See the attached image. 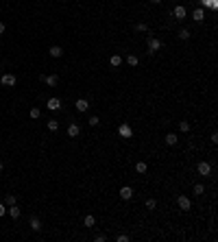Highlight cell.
Returning <instances> with one entry per match:
<instances>
[{
	"mask_svg": "<svg viewBox=\"0 0 218 242\" xmlns=\"http://www.w3.org/2000/svg\"><path fill=\"white\" fill-rule=\"evenodd\" d=\"M159 48H161V42L155 39V37H149V50H151V53H157Z\"/></svg>",
	"mask_w": 218,
	"mask_h": 242,
	"instance_id": "1",
	"label": "cell"
},
{
	"mask_svg": "<svg viewBox=\"0 0 218 242\" xmlns=\"http://www.w3.org/2000/svg\"><path fill=\"white\" fill-rule=\"evenodd\" d=\"M199 173H201L203 177H207V175L212 173V166H209V164H205V161H201V164H199Z\"/></svg>",
	"mask_w": 218,
	"mask_h": 242,
	"instance_id": "2",
	"label": "cell"
},
{
	"mask_svg": "<svg viewBox=\"0 0 218 242\" xmlns=\"http://www.w3.org/2000/svg\"><path fill=\"white\" fill-rule=\"evenodd\" d=\"M42 81H44V83H48L50 87H55L59 79H57V74H48V77H42Z\"/></svg>",
	"mask_w": 218,
	"mask_h": 242,
	"instance_id": "3",
	"label": "cell"
},
{
	"mask_svg": "<svg viewBox=\"0 0 218 242\" xmlns=\"http://www.w3.org/2000/svg\"><path fill=\"white\" fill-rule=\"evenodd\" d=\"M2 85L13 87V85H15V77H13V74H5V77H2Z\"/></svg>",
	"mask_w": 218,
	"mask_h": 242,
	"instance_id": "4",
	"label": "cell"
},
{
	"mask_svg": "<svg viewBox=\"0 0 218 242\" xmlns=\"http://www.w3.org/2000/svg\"><path fill=\"white\" fill-rule=\"evenodd\" d=\"M74 105H77V109H79V111H87V109H89V103H87L85 98H79Z\"/></svg>",
	"mask_w": 218,
	"mask_h": 242,
	"instance_id": "5",
	"label": "cell"
},
{
	"mask_svg": "<svg viewBox=\"0 0 218 242\" xmlns=\"http://www.w3.org/2000/svg\"><path fill=\"white\" fill-rule=\"evenodd\" d=\"M177 203H179V207H181V209H185V212L190 209V199H188V196H179V199H177Z\"/></svg>",
	"mask_w": 218,
	"mask_h": 242,
	"instance_id": "6",
	"label": "cell"
},
{
	"mask_svg": "<svg viewBox=\"0 0 218 242\" xmlns=\"http://www.w3.org/2000/svg\"><path fill=\"white\" fill-rule=\"evenodd\" d=\"M59 107H61V101H59V98H48V109L57 111Z\"/></svg>",
	"mask_w": 218,
	"mask_h": 242,
	"instance_id": "7",
	"label": "cell"
},
{
	"mask_svg": "<svg viewBox=\"0 0 218 242\" xmlns=\"http://www.w3.org/2000/svg\"><path fill=\"white\" fill-rule=\"evenodd\" d=\"M7 212H9V216H11V218H18V216H20V207L13 203V205H9L7 207Z\"/></svg>",
	"mask_w": 218,
	"mask_h": 242,
	"instance_id": "8",
	"label": "cell"
},
{
	"mask_svg": "<svg viewBox=\"0 0 218 242\" xmlns=\"http://www.w3.org/2000/svg\"><path fill=\"white\" fill-rule=\"evenodd\" d=\"M48 53H50V57H55V59H59V57L63 55L61 46H53V48H50V50H48Z\"/></svg>",
	"mask_w": 218,
	"mask_h": 242,
	"instance_id": "9",
	"label": "cell"
},
{
	"mask_svg": "<svg viewBox=\"0 0 218 242\" xmlns=\"http://www.w3.org/2000/svg\"><path fill=\"white\" fill-rule=\"evenodd\" d=\"M120 196H122V199H131V196H133V190H131L129 185H125L122 190H120Z\"/></svg>",
	"mask_w": 218,
	"mask_h": 242,
	"instance_id": "10",
	"label": "cell"
},
{
	"mask_svg": "<svg viewBox=\"0 0 218 242\" xmlns=\"http://www.w3.org/2000/svg\"><path fill=\"white\" fill-rule=\"evenodd\" d=\"M172 13H175V18H177V20H183L188 11H185L183 7H175V11H172Z\"/></svg>",
	"mask_w": 218,
	"mask_h": 242,
	"instance_id": "11",
	"label": "cell"
},
{
	"mask_svg": "<svg viewBox=\"0 0 218 242\" xmlns=\"http://www.w3.org/2000/svg\"><path fill=\"white\" fill-rule=\"evenodd\" d=\"M118 131H120V135H122V137H131V127H129V125H122Z\"/></svg>",
	"mask_w": 218,
	"mask_h": 242,
	"instance_id": "12",
	"label": "cell"
},
{
	"mask_svg": "<svg viewBox=\"0 0 218 242\" xmlns=\"http://www.w3.org/2000/svg\"><path fill=\"white\" fill-rule=\"evenodd\" d=\"M31 229L33 231H42V220L39 218H31Z\"/></svg>",
	"mask_w": 218,
	"mask_h": 242,
	"instance_id": "13",
	"label": "cell"
},
{
	"mask_svg": "<svg viewBox=\"0 0 218 242\" xmlns=\"http://www.w3.org/2000/svg\"><path fill=\"white\" fill-rule=\"evenodd\" d=\"M68 135H70V137H77V135H79V125H70Z\"/></svg>",
	"mask_w": 218,
	"mask_h": 242,
	"instance_id": "14",
	"label": "cell"
},
{
	"mask_svg": "<svg viewBox=\"0 0 218 242\" xmlns=\"http://www.w3.org/2000/svg\"><path fill=\"white\" fill-rule=\"evenodd\" d=\"M166 144H170V146H172V144H177V135L168 133V135H166Z\"/></svg>",
	"mask_w": 218,
	"mask_h": 242,
	"instance_id": "15",
	"label": "cell"
},
{
	"mask_svg": "<svg viewBox=\"0 0 218 242\" xmlns=\"http://www.w3.org/2000/svg\"><path fill=\"white\" fill-rule=\"evenodd\" d=\"M48 129H50V131H57V129H59V122H57V120H48Z\"/></svg>",
	"mask_w": 218,
	"mask_h": 242,
	"instance_id": "16",
	"label": "cell"
},
{
	"mask_svg": "<svg viewBox=\"0 0 218 242\" xmlns=\"http://www.w3.org/2000/svg\"><path fill=\"white\" fill-rule=\"evenodd\" d=\"M13 203H15V196H13V194H7V196H5V205L9 207V205H13Z\"/></svg>",
	"mask_w": 218,
	"mask_h": 242,
	"instance_id": "17",
	"label": "cell"
},
{
	"mask_svg": "<svg viewBox=\"0 0 218 242\" xmlns=\"http://www.w3.org/2000/svg\"><path fill=\"white\" fill-rule=\"evenodd\" d=\"M83 223H85V227H94V223H96V220H94V216H85V220H83Z\"/></svg>",
	"mask_w": 218,
	"mask_h": 242,
	"instance_id": "18",
	"label": "cell"
},
{
	"mask_svg": "<svg viewBox=\"0 0 218 242\" xmlns=\"http://www.w3.org/2000/svg\"><path fill=\"white\" fill-rule=\"evenodd\" d=\"M135 170H137V173H146V164H144V161L135 164Z\"/></svg>",
	"mask_w": 218,
	"mask_h": 242,
	"instance_id": "19",
	"label": "cell"
},
{
	"mask_svg": "<svg viewBox=\"0 0 218 242\" xmlns=\"http://www.w3.org/2000/svg\"><path fill=\"white\" fill-rule=\"evenodd\" d=\"M203 15H205V13H203V9H196V11H194V20H196V22H201V20H203Z\"/></svg>",
	"mask_w": 218,
	"mask_h": 242,
	"instance_id": "20",
	"label": "cell"
},
{
	"mask_svg": "<svg viewBox=\"0 0 218 242\" xmlns=\"http://www.w3.org/2000/svg\"><path fill=\"white\" fill-rule=\"evenodd\" d=\"M120 61H122V59H120L118 55H113V57L109 59V63H111V65H120Z\"/></svg>",
	"mask_w": 218,
	"mask_h": 242,
	"instance_id": "21",
	"label": "cell"
},
{
	"mask_svg": "<svg viewBox=\"0 0 218 242\" xmlns=\"http://www.w3.org/2000/svg\"><path fill=\"white\" fill-rule=\"evenodd\" d=\"M127 61H129V65H137V57H135V55H129Z\"/></svg>",
	"mask_w": 218,
	"mask_h": 242,
	"instance_id": "22",
	"label": "cell"
},
{
	"mask_svg": "<svg viewBox=\"0 0 218 242\" xmlns=\"http://www.w3.org/2000/svg\"><path fill=\"white\" fill-rule=\"evenodd\" d=\"M203 192H205V188H203L201 183H196V185H194V194H203Z\"/></svg>",
	"mask_w": 218,
	"mask_h": 242,
	"instance_id": "23",
	"label": "cell"
},
{
	"mask_svg": "<svg viewBox=\"0 0 218 242\" xmlns=\"http://www.w3.org/2000/svg\"><path fill=\"white\" fill-rule=\"evenodd\" d=\"M179 37H181V39H188V37H190V33H188L185 29H181V31H179Z\"/></svg>",
	"mask_w": 218,
	"mask_h": 242,
	"instance_id": "24",
	"label": "cell"
},
{
	"mask_svg": "<svg viewBox=\"0 0 218 242\" xmlns=\"http://www.w3.org/2000/svg\"><path fill=\"white\" fill-rule=\"evenodd\" d=\"M39 113H42V111H39L37 107H33V109H31V118H39Z\"/></svg>",
	"mask_w": 218,
	"mask_h": 242,
	"instance_id": "25",
	"label": "cell"
},
{
	"mask_svg": "<svg viewBox=\"0 0 218 242\" xmlns=\"http://www.w3.org/2000/svg\"><path fill=\"white\" fill-rule=\"evenodd\" d=\"M98 122H101V120L96 118V116H92V118H89V125H92V127H96V125H98Z\"/></svg>",
	"mask_w": 218,
	"mask_h": 242,
	"instance_id": "26",
	"label": "cell"
},
{
	"mask_svg": "<svg viewBox=\"0 0 218 242\" xmlns=\"http://www.w3.org/2000/svg\"><path fill=\"white\" fill-rule=\"evenodd\" d=\"M179 129H181V131H190V122H181Z\"/></svg>",
	"mask_w": 218,
	"mask_h": 242,
	"instance_id": "27",
	"label": "cell"
},
{
	"mask_svg": "<svg viewBox=\"0 0 218 242\" xmlns=\"http://www.w3.org/2000/svg\"><path fill=\"white\" fill-rule=\"evenodd\" d=\"M155 205H157V203H155L153 199H149V201H146V207H149V209H155Z\"/></svg>",
	"mask_w": 218,
	"mask_h": 242,
	"instance_id": "28",
	"label": "cell"
},
{
	"mask_svg": "<svg viewBox=\"0 0 218 242\" xmlns=\"http://www.w3.org/2000/svg\"><path fill=\"white\" fill-rule=\"evenodd\" d=\"M7 214V205L5 203H0V216H5Z\"/></svg>",
	"mask_w": 218,
	"mask_h": 242,
	"instance_id": "29",
	"label": "cell"
},
{
	"mask_svg": "<svg viewBox=\"0 0 218 242\" xmlns=\"http://www.w3.org/2000/svg\"><path fill=\"white\" fill-rule=\"evenodd\" d=\"M116 240H118V242H129V236H118Z\"/></svg>",
	"mask_w": 218,
	"mask_h": 242,
	"instance_id": "30",
	"label": "cell"
},
{
	"mask_svg": "<svg viewBox=\"0 0 218 242\" xmlns=\"http://www.w3.org/2000/svg\"><path fill=\"white\" fill-rule=\"evenodd\" d=\"M5 29H7V26H5V22H0V35L5 33Z\"/></svg>",
	"mask_w": 218,
	"mask_h": 242,
	"instance_id": "31",
	"label": "cell"
},
{
	"mask_svg": "<svg viewBox=\"0 0 218 242\" xmlns=\"http://www.w3.org/2000/svg\"><path fill=\"white\" fill-rule=\"evenodd\" d=\"M151 2H153V5H159V2H161V0H151Z\"/></svg>",
	"mask_w": 218,
	"mask_h": 242,
	"instance_id": "32",
	"label": "cell"
},
{
	"mask_svg": "<svg viewBox=\"0 0 218 242\" xmlns=\"http://www.w3.org/2000/svg\"><path fill=\"white\" fill-rule=\"evenodd\" d=\"M2 166H5V164H2V161H0V170H2Z\"/></svg>",
	"mask_w": 218,
	"mask_h": 242,
	"instance_id": "33",
	"label": "cell"
}]
</instances>
